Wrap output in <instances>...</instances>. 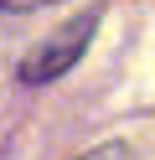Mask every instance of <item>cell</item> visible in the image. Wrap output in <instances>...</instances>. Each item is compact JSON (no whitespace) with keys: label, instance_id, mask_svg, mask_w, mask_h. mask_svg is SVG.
<instances>
[{"label":"cell","instance_id":"obj_1","mask_svg":"<svg viewBox=\"0 0 155 160\" xmlns=\"http://www.w3.org/2000/svg\"><path fill=\"white\" fill-rule=\"evenodd\" d=\"M98 5L93 11H83V16H72L67 26H62L57 36H47V42L36 47V52L21 62V83H52V78H62L72 62H78L83 52H88V42H93V31H98Z\"/></svg>","mask_w":155,"mask_h":160},{"label":"cell","instance_id":"obj_2","mask_svg":"<svg viewBox=\"0 0 155 160\" xmlns=\"http://www.w3.org/2000/svg\"><path fill=\"white\" fill-rule=\"evenodd\" d=\"M83 160H134V155H129L124 145H98L93 155H83Z\"/></svg>","mask_w":155,"mask_h":160},{"label":"cell","instance_id":"obj_3","mask_svg":"<svg viewBox=\"0 0 155 160\" xmlns=\"http://www.w3.org/2000/svg\"><path fill=\"white\" fill-rule=\"evenodd\" d=\"M36 5H52V0H0V11H36Z\"/></svg>","mask_w":155,"mask_h":160}]
</instances>
